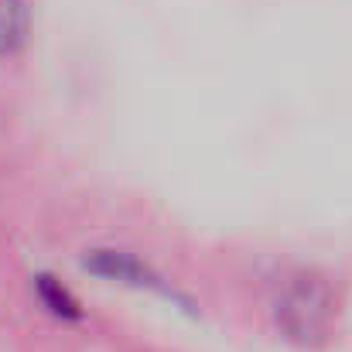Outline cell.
Returning <instances> with one entry per match:
<instances>
[{
    "label": "cell",
    "instance_id": "1",
    "mask_svg": "<svg viewBox=\"0 0 352 352\" xmlns=\"http://www.w3.org/2000/svg\"><path fill=\"white\" fill-rule=\"evenodd\" d=\"M329 318H332V298L318 277H298L277 301V322L294 339H305V342L318 339Z\"/></svg>",
    "mask_w": 352,
    "mask_h": 352
},
{
    "label": "cell",
    "instance_id": "2",
    "mask_svg": "<svg viewBox=\"0 0 352 352\" xmlns=\"http://www.w3.org/2000/svg\"><path fill=\"white\" fill-rule=\"evenodd\" d=\"M24 38V3L21 0H0V55L14 52Z\"/></svg>",
    "mask_w": 352,
    "mask_h": 352
},
{
    "label": "cell",
    "instance_id": "3",
    "mask_svg": "<svg viewBox=\"0 0 352 352\" xmlns=\"http://www.w3.org/2000/svg\"><path fill=\"white\" fill-rule=\"evenodd\" d=\"M38 291H41V298L48 301V308H52L55 315H69V318H76V315H79L76 301H72V298H69V294H65L52 277H41V280H38Z\"/></svg>",
    "mask_w": 352,
    "mask_h": 352
}]
</instances>
